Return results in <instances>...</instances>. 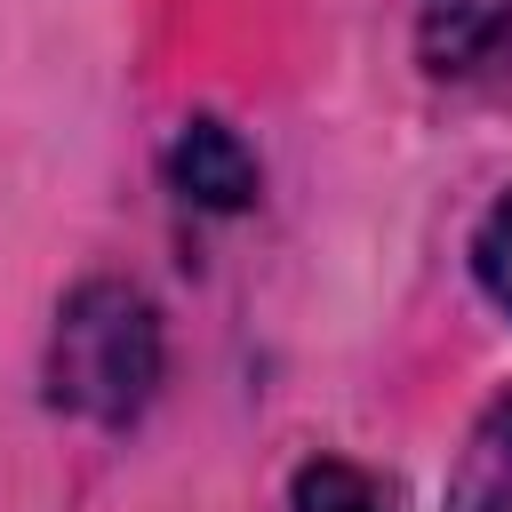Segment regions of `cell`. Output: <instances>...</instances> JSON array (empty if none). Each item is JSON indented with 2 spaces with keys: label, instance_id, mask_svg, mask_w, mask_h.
I'll list each match as a JSON object with an SVG mask.
<instances>
[{
  "label": "cell",
  "instance_id": "8992f818",
  "mask_svg": "<svg viewBox=\"0 0 512 512\" xmlns=\"http://www.w3.org/2000/svg\"><path fill=\"white\" fill-rule=\"evenodd\" d=\"M472 272H480V288L512 312V192L488 208V224H480V240H472Z\"/></svg>",
  "mask_w": 512,
  "mask_h": 512
},
{
  "label": "cell",
  "instance_id": "5b68a950",
  "mask_svg": "<svg viewBox=\"0 0 512 512\" xmlns=\"http://www.w3.org/2000/svg\"><path fill=\"white\" fill-rule=\"evenodd\" d=\"M296 512H392V496H384L376 472H360L344 456H320V464L296 472Z\"/></svg>",
  "mask_w": 512,
  "mask_h": 512
},
{
  "label": "cell",
  "instance_id": "277c9868",
  "mask_svg": "<svg viewBox=\"0 0 512 512\" xmlns=\"http://www.w3.org/2000/svg\"><path fill=\"white\" fill-rule=\"evenodd\" d=\"M456 512H512V392L472 432V456L456 472Z\"/></svg>",
  "mask_w": 512,
  "mask_h": 512
},
{
  "label": "cell",
  "instance_id": "6da1fadb",
  "mask_svg": "<svg viewBox=\"0 0 512 512\" xmlns=\"http://www.w3.org/2000/svg\"><path fill=\"white\" fill-rule=\"evenodd\" d=\"M160 384V312L128 280H88L48 336V400L88 424H128Z\"/></svg>",
  "mask_w": 512,
  "mask_h": 512
},
{
  "label": "cell",
  "instance_id": "7a4b0ae2",
  "mask_svg": "<svg viewBox=\"0 0 512 512\" xmlns=\"http://www.w3.org/2000/svg\"><path fill=\"white\" fill-rule=\"evenodd\" d=\"M416 48L440 80L504 72L512 64V0H424L416 8Z\"/></svg>",
  "mask_w": 512,
  "mask_h": 512
},
{
  "label": "cell",
  "instance_id": "3957f363",
  "mask_svg": "<svg viewBox=\"0 0 512 512\" xmlns=\"http://www.w3.org/2000/svg\"><path fill=\"white\" fill-rule=\"evenodd\" d=\"M168 184L192 208H248L256 200V152L224 120H184L168 144Z\"/></svg>",
  "mask_w": 512,
  "mask_h": 512
}]
</instances>
